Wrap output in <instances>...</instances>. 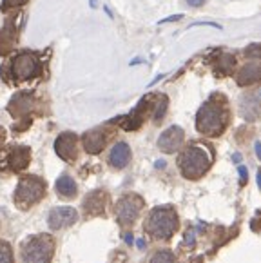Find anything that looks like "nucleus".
<instances>
[{
    "instance_id": "4468645a",
    "label": "nucleus",
    "mask_w": 261,
    "mask_h": 263,
    "mask_svg": "<svg viewBox=\"0 0 261 263\" xmlns=\"http://www.w3.org/2000/svg\"><path fill=\"white\" fill-rule=\"evenodd\" d=\"M107 207V193L104 191H95L84 200V211L87 216H100L105 213Z\"/></svg>"
},
{
    "instance_id": "1a4fd4ad",
    "label": "nucleus",
    "mask_w": 261,
    "mask_h": 263,
    "mask_svg": "<svg viewBox=\"0 0 261 263\" xmlns=\"http://www.w3.org/2000/svg\"><path fill=\"white\" fill-rule=\"evenodd\" d=\"M183 138H185L183 129L178 127V125H173V127L165 129L160 135V138H158V149L163 151L165 155H173V153H176L181 147Z\"/></svg>"
},
{
    "instance_id": "20e7f679",
    "label": "nucleus",
    "mask_w": 261,
    "mask_h": 263,
    "mask_svg": "<svg viewBox=\"0 0 261 263\" xmlns=\"http://www.w3.org/2000/svg\"><path fill=\"white\" fill-rule=\"evenodd\" d=\"M9 77L15 82H26L35 78L42 71V64L36 53L31 51H22V53L15 54L13 60L9 62Z\"/></svg>"
},
{
    "instance_id": "c85d7f7f",
    "label": "nucleus",
    "mask_w": 261,
    "mask_h": 263,
    "mask_svg": "<svg viewBox=\"0 0 261 263\" xmlns=\"http://www.w3.org/2000/svg\"><path fill=\"white\" fill-rule=\"evenodd\" d=\"M180 18H181V15H176V16H169V18L161 20V24H163V22H173V20H180Z\"/></svg>"
},
{
    "instance_id": "f3484780",
    "label": "nucleus",
    "mask_w": 261,
    "mask_h": 263,
    "mask_svg": "<svg viewBox=\"0 0 261 263\" xmlns=\"http://www.w3.org/2000/svg\"><path fill=\"white\" fill-rule=\"evenodd\" d=\"M130 147L125 142L115 143V147L109 153V163H111L115 169H123V167L129 165L130 162Z\"/></svg>"
},
{
    "instance_id": "39448f33",
    "label": "nucleus",
    "mask_w": 261,
    "mask_h": 263,
    "mask_svg": "<svg viewBox=\"0 0 261 263\" xmlns=\"http://www.w3.org/2000/svg\"><path fill=\"white\" fill-rule=\"evenodd\" d=\"M46 194V183L39 176H24L20 178L15 191V203L20 209H29L31 205L39 203Z\"/></svg>"
},
{
    "instance_id": "2eb2a0df",
    "label": "nucleus",
    "mask_w": 261,
    "mask_h": 263,
    "mask_svg": "<svg viewBox=\"0 0 261 263\" xmlns=\"http://www.w3.org/2000/svg\"><path fill=\"white\" fill-rule=\"evenodd\" d=\"M16 39H18V31H16V26L13 22V18H9L6 22V26L0 29V57L11 53L16 44Z\"/></svg>"
},
{
    "instance_id": "412c9836",
    "label": "nucleus",
    "mask_w": 261,
    "mask_h": 263,
    "mask_svg": "<svg viewBox=\"0 0 261 263\" xmlns=\"http://www.w3.org/2000/svg\"><path fill=\"white\" fill-rule=\"evenodd\" d=\"M149 263H176V258H174L173 251H169V249H161V251H156L153 256H151Z\"/></svg>"
},
{
    "instance_id": "5701e85b",
    "label": "nucleus",
    "mask_w": 261,
    "mask_h": 263,
    "mask_svg": "<svg viewBox=\"0 0 261 263\" xmlns=\"http://www.w3.org/2000/svg\"><path fill=\"white\" fill-rule=\"evenodd\" d=\"M167 105H169L167 97L165 95H160V97H158V102H156V107H154V122H156V124L163 118V116H165Z\"/></svg>"
},
{
    "instance_id": "aec40b11",
    "label": "nucleus",
    "mask_w": 261,
    "mask_h": 263,
    "mask_svg": "<svg viewBox=\"0 0 261 263\" xmlns=\"http://www.w3.org/2000/svg\"><path fill=\"white\" fill-rule=\"evenodd\" d=\"M57 191L58 196L65 198V200H71V198L77 196V183L71 176L67 174H62L60 178L57 180Z\"/></svg>"
},
{
    "instance_id": "f8f14e48",
    "label": "nucleus",
    "mask_w": 261,
    "mask_h": 263,
    "mask_svg": "<svg viewBox=\"0 0 261 263\" xmlns=\"http://www.w3.org/2000/svg\"><path fill=\"white\" fill-rule=\"evenodd\" d=\"M107 131L102 127L92 129V131H87L84 135V149L89 153V155H98V153L104 151L105 143H107Z\"/></svg>"
},
{
    "instance_id": "9d476101",
    "label": "nucleus",
    "mask_w": 261,
    "mask_h": 263,
    "mask_svg": "<svg viewBox=\"0 0 261 263\" xmlns=\"http://www.w3.org/2000/svg\"><path fill=\"white\" fill-rule=\"evenodd\" d=\"M77 220H78V213L73 207H54L49 213V216H47V223H49V227L53 231L71 227L73 223H77Z\"/></svg>"
},
{
    "instance_id": "423d86ee",
    "label": "nucleus",
    "mask_w": 261,
    "mask_h": 263,
    "mask_svg": "<svg viewBox=\"0 0 261 263\" xmlns=\"http://www.w3.org/2000/svg\"><path fill=\"white\" fill-rule=\"evenodd\" d=\"M54 252V241L47 234H40V236L31 238L26 245H24L22 252V261L24 263H51Z\"/></svg>"
},
{
    "instance_id": "7c9ffc66",
    "label": "nucleus",
    "mask_w": 261,
    "mask_h": 263,
    "mask_svg": "<svg viewBox=\"0 0 261 263\" xmlns=\"http://www.w3.org/2000/svg\"><path fill=\"white\" fill-rule=\"evenodd\" d=\"M257 180H259V187H261V173L257 174Z\"/></svg>"
},
{
    "instance_id": "9b49d317",
    "label": "nucleus",
    "mask_w": 261,
    "mask_h": 263,
    "mask_svg": "<svg viewBox=\"0 0 261 263\" xmlns=\"http://www.w3.org/2000/svg\"><path fill=\"white\" fill-rule=\"evenodd\" d=\"M29 162H31V149L26 147V145H18V147H15L9 153L8 158L0 162V167H2V169L8 167L9 171L18 173V171L26 169V167L29 165Z\"/></svg>"
},
{
    "instance_id": "ddd939ff",
    "label": "nucleus",
    "mask_w": 261,
    "mask_h": 263,
    "mask_svg": "<svg viewBox=\"0 0 261 263\" xmlns=\"http://www.w3.org/2000/svg\"><path fill=\"white\" fill-rule=\"evenodd\" d=\"M33 104H35L33 95L24 91V93H18L13 97V100L9 102V105H8V111L11 112L15 118H24V116H27L33 111Z\"/></svg>"
},
{
    "instance_id": "393cba45",
    "label": "nucleus",
    "mask_w": 261,
    "mask_h": 263,
    "mask_svg": "<svg viewBox=\"0 0 261 263\" xmlns=\"http://www.w3.org/2000/svg\"><path fill=\"white\" fill-rule=\"evenodd\" d=\"M27 2H29V0H2V2H0V8L4 9V11H8V9H13V8H22Z\"/></svg>"
},
{
    "instance_id": "b1692460",
    "label": "nucleus",
    "mask_w": 261,
    "mask_h": 263,
    "mask_svg": "<svg viewBox=\"0 0 261 263\" xmlns=\"http://www.w3.org/2000/svg\"><path fill=\"white\" fill-rule=\"evenodd\" d=\"M0 263H13V251L6 241H0Z\"/></svg>"
},
{
    "instance_id": "bb28decb",
    "label": "nucleus",
    "mask_w": 261,
    "mask_h": 263,
    "mask_svg": "<svg viewBox=\"0 0 261 263\" xmlns=\"http://www.w3.org/2000/svg\"><path fill=\"white\" fill-rule=\"evenodd\" d=\"M207 0H187V4L192 6V8H200V6H203Z\"/></svg>"
},
{
    "instance_id": "c756f323",
    "label": "nucleus",
    "mask_w": 261,
    "mask_h": 263,
    "mask_svg": "<svg viewBox=\"0 0 261 263\" xmlns=\"http://www.w3.org/2000/svg\"><path fill=\"white\" fill-rule=\"evenodd\" d=\"M256 153H257V156L261 158V145H259V143H256Z\"/></svg>"
},
{
    "instance_id": "cd10ccee",
    "label": "nucleus",
    "mask_w": 261,
    "mask_h": 263,
    "mask_svg": "<svg viewBox=\"0 0 261 263\" xmlns=\"http://www.w3.org/2000/svg\"><path fill=\"white\" fill-rule=\"evenodd\" d=\"M4 143H6V129L0 127V149L4 147Z\"/></svg>"
},
{
    "instance_id": "4be33fe9",
    "label": "nucleus",
    "mask_w": 261,
    "mask_h": 263,
    "mask_svg": "<svg viewBox=\"0 0 261 263\" xmlns=\"http://www.w3.org/2000/svg\"><path fill=\"white\" fill-rule=\"evenodd\" d=\"M232 67H234V57H232V54H221V57L218 58L216 69H218L221 74H227Z\"/></svg>"
},
{
    "instance_id": "0eeeda50",
    "label": "nucleus",
    "mask_w": 261,
    "mask_h": 263,
    "mask_svg": "<svg viewBox=\"0 0 261 263\" xmlns=\"http://www.w3.org/2000/svg\"><path fill=\"white\" fill-rule=\"evenodd\" d=\"M143 209V200L142 196L135 193H129L122 196L116 203V220L122 227H130L138 220L140 213Z\"/></svg>"
},
{
    "instance_id": "f03ea898",
    "label": "nucleus",
    "mask_w": 261,
    "mask_h": 263,
    "mask_svg": "<svg viewBox=\"0 0 261 263\" xmlns=\"http://www.w3.org/2000/svg\"><path fill=\"white\" fill-rule=\"evenodd\" d=\"M178 213L174 207H154L143 221V232L153 240H171L178 231Z\"/></svg>"
},
{
    "instance_id": "a211bd4d",
    "label": "nucleus",
    "mask_w": 261,
    "mask_h": 263,
    "mask_svg": "<svg viewBox=\"0 0 261 263\" xmlns=\"http://www.w3.org/2000/svg\"><path fill=\"white\" fill-rule=\"evenodd\" d=\"M239 111H241V116L245 120L254 122L257 120V116L261 112V104L256 97H243L241 102H239Z\"/></svg>"
},
{
    "instance_id": "6ab92c4d",
    "label": "nucleus",
    "mask_w": 261,
    "mask_h": 263,
    "mask_svg": "<svg viewBox=\"0 0 261 263\" xmlns=\"http://www.w3.org/2000/svg\"><path fill=\"white\" fill-rule=\"evenodd\" d=\"M147 104H149V100H142V102L138 104V107H136L135 111H133L129 116H127L125 122L122 124V127L125 129V131H135V129H138L140 125H142L143 118H145Z\"/></svg>"
},
{
    "instance_id": "6e6552de",
    "label": "nucleus",
    "mask_w": 261,
    "mask_h": 263,
    "mask_svg": "<svg viewBox=\"0 0 261 263\" xmlns=\"http://www.w3.org/2000/svg\"><path fill=\"white\" fill-rule=\"evenodd\" d=\"M54 151L65 162H74L78 156V138L74 133H62L54 142Z\"/></svg>"
},
{
    "instance_id": "a878e982",
    "label": "nucleus",
    "mask_w": 261,
    "mask_h": 263,
    "mask_svg": "<svg viewBox=\"0 0 261 263\" xmlns=\"http://www.w3.org/2000/svg\"><path fill=\"white\" fill-rule=\"evenodd\" d=\"M245 54L250 58H261V44H250L245 49Z\"/></svg>"
},
{
    "instance_id": "f257e3e1",
    "label": "nucleus",
    "mask_w": 261,
    "mask_h": 263,
    "mask_svg": "<svg viewBox=\"0 0 261 263\" xmlns=\"http://www.w3.org/2000/svg\"><path fill=\"white\" fill-rule=\"evenodd\" d=\"M229 105L227 100L221 95H214L211 97L203 105L200 107L198 115H196V129L198 133L205 136H219L229 125Z\"/></svg>"
},
{
    "instance_id": "7ed1b4c3",
    "label": "nucleus",
    "mask_w": 261,
    "mask_h": 263,
    "mask_svg": "<svg viewBox=\"0 0 261 263\" xmlns=\"http://www.w3.org/2000/svg\"><path fill=\"white\" fill-rule=\"evenodd\" d=\"M212 165V153L201 143H192L178 158V167L183 178L200 180Z\"/></svg>"
},
{
    "instance_id": "dca6fc26",
    "label": "nucleus",
    "mask_w": 261,
    "mask_h": 263,
    "mask_svg": "<svg viewBox=\"0 0 261 263\" xmlns=\"http://www.w3.org/2000/svg\"><path fill=\"white\" fill-rule=\"evenodd\" d=\"M261 80V64L259 62H249L238 71L236 74V82L238 85L245 87V85H252Z\"/></svg>"
}]
</instances>
